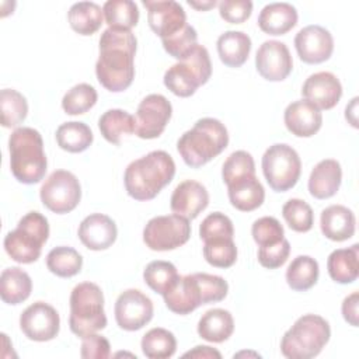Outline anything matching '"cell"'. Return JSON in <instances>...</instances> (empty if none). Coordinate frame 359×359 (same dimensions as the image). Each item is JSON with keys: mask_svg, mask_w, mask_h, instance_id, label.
Returning a JSON list of instances; mask_svg holds the SVG:
<instances>
[{"mask_svg": "<svg viewBox=\"0 0 359 359\" xmlns=\"http://www.w3.org/2000/svg\"><path fill=\"white\" fill-rule=\"evenodd\" d=\"M136 45V36L130 29L108 27L101 34L95 74L100 84L108 91L119 93L132 84Z\"/></svg>", "mask_w": 359, "mask_h": 359, "instance_id": "6da1fadb", "label": "cell"}, {"mask_svg": "<svg viewBox=\"0 0 359 359\" xmlns=\"http://www.w3.org/2000/svg\"><path fill=\"white\" fill-rule=\"evenodd\" d=\"M175 175V163L164 150H153L132 161L123 175L125 189L136 201H150Z\"/></svg>", "mask_w": 359, "mask_h": 359, "instance_id": "7a4b0ae2", "label": "cell"}, {"mask_svg": "<svg viewBox=\"0 0 359 359\" xmlns=\"http://www.w3.org/2000/svg\"><path fill=\"white\" fill-rule=\"evenodd\" d=\"M8 151L10 168L17 181L31 185L43 180L48 160L42 136L36 129L28 126L14 129L8 139Z\"/></svg>", "mask_w": 359, "mask_h": 359, "instance_id": "3957f363", "label": "cell"}, {"mask_svg": "<svg viewBox=\"0 0 359 359\" xmlns=\"http://www.w3.org/2000/svg\"><path fill=\"white\" fill-rule=\"evenodd\" d=\"M229 144L226 126L215 118L198 119L177 142V150L187 165L202 167L219 156Z\"/></svg>", "mask_w": 359, "mask_h": 359, "instance_id": "277c9868", "label": "cell"}, {"mask_svg": "<svg viewBox=\"0 0 359 359\" xmlns=\"http://www.w3.org/2000/svg\"><path fill=\"white\" fill-rule=\"evenodd\" d=\"M331 328L325 318L317 314H304L283 334L282 355L289 359H311L330 341Z\"/></svg>", "mask_w": 359, "mask_h": 359, "instance_id": "5b68a950", "label": "cell"}, {"mask_svg": "<svg viewBox=\"0 0 359 359\" xmlns=\"http://www.w3.org/2000/svg\"><path fill=\"white\" fill-rule=\"evenodd\" d=\"M69 327L81 339L107 327L104 294L98 285L81 282L73 287L70 293Z\"/></svg>", "mask_w": 359, "mask_h": 359, "instance_id": "8992f818", "label": "cell"}, {"mask_svg": "<svg viewBox=\"0 0 359 359\" xmlns=\"http://www.w3.org/2000/svg\"><path fill=\"white\" fill-rule=\"evenodd\" d=\"M49 237L48 219L39 212H28L24 215L17 227L4 237L6 252L20 264L35 262Z\"/></svg>", "mask_w": 359, "mask_h": 359, "instance_id": "52a82bcc", "label": "cell"}, {"mask_svg": "<svg viewBox=\"0 0 359 359\" xmlns=\"http://www.w3.org/2000/svg\"><path fill=\"white\" fill-rule=\"evenodd\" d=\"M212 76V62L205 46L196 43L164 73V86L178 97H191Z\"/></svg>", "mask_w": 359, "mask_h": 359, "instance_id": "ba28073f", "label": "cell"}, {"mask_svg": "<svg viewBox=\"0 0 359 359\" xmlns=\"http://www.w3.org/2000/svg\"><path fill=\"white\" fill-rule=\"evenodd\" d=\"M261 165L266 182L276 192L293 188L302 172V161L297 151L286 143L269 146L262 156Z\"/></svg>", "mask_w": 359, "mask_h": 359, "instance_id": "9c48e42d", "label": "cell"}, {"mask_svg": "<svg viewBox=\"0 0 359 359\" xmlns=\"http://www.w3.org/2000/svg\"><path fill=\"white\" fill-rule=\"evenodd\" d=\"M189 237V220L175 213L156 216L143 229V241L153 251L175 250L184 245Z\"/></svg>", "mask_w": 359, "mask_h": 359, "instance_id": "30bf717a", "label": "cell"}, {"mask_svg": "<svg viewBox=\"0 0 359 359\" xmlns=\"http://www.w3.org/2000/svg\"><path fill=\"white\" fill-rule=\"evenodd\" d=\"M42 203L53 213H69L80 203L81 187L77 177L66 170H55L39 189Z\"/></svg>", "mask_w": 359, "mask_h": 359, "instance_id": "8fae6325", "label": "cell"}, {"mask_svg": "<svg viewBox=\"0 0 359 359\" xmlns=\"http://www.w3.org/2000/svg\"><path fill=\"white\" fill-rule=\"evenodd\" d=\"M172 115L171 102L161 94H149L137 105L135 133L140 139L158 137Z\"/></svg>", "mask_w": 359, "mask_h": 359, "instance_id": "7c38bea8", "label": "cell"}, {"mask_svg": "<svg viewBox=\"0 0 359 359\" xmlns=\"http://www.w3.org/2000/svg\"><path fill=\"white\" fill-rule=\"evenodd\" d=\"M153 302L137 289L123 290L115 302V320L125 331L143 328L153 318Z\"/></svg>", "mask_w": 359, "mask_h": 359, "instance_id": "4fadbf2b", "label": "cell"}, {"mask_svg": "<svg viewBox=\"0 0 359 359\" xmlns=\"http://www.w3.org/2000/svg\"><path fill=\"white\" fill-rule=\"evenodd\" d=\"M20 328L31 341H50L59 334V313L45 302H35L20 316Z\"/></svg>", "mask_w": 359, "mask_h": 359, "instance_id": "5bb4252c", "label": "cell"}, {"mask_svg": "<svg viewBox=\"0 0 359 359\" xmlns=\"http://www.w3.org/2000/svg\"><path fill=\"white\" fill-rule=\"evenodd\" d=\"M255 67L268 81L285 80L293 69V60L286 43L275 39L262 42L255 55Z\"/></svg>", "mask_w": 359, "mask_h": 359, "instance_id": "9a60e30c", "label": "cell"}, {"mask_svg": "<svg viewBox=\"0 0 359 359\" xmlns=\"http://www.w3.org/2000/svg\"><path fill=\"white\" fill-rule=\"evenodd\" d=\"M147 8V21L154 34L161 39L168 38L187 25L184 7L174 0H143Z\"/></svg>", "mask_w": 359, "mask_h": 359, "instance_id": "2e32d148", "label": "cell"}, {"mask_svg": "<svg viewBox=\"0 0 359 359\" xmlns=\"http://www.w3.org/2000/svg\"><path fill=\"white\" fill-rule=\"evenodd\" d=\"M296 52L304 63L317 65L328 60L334 50V38L321 25H307L294 36Z\"/></svg>", "mask_w": 359, "mask_h": 359, "instance_id": "e0dca14e", "label": "cell"}, {"mask_svg": "<svg viewBox=\"0 0 359 359\" xmlns=\"http://www.w3.org/2000/svg\"><path fill=\"white\" fill-rule=\"evenodd\" d=\"M302 95L320 111L331 109L341 100L342 86L331 72H318L306 79L302 87Z\"/></svg>", "mask_w": 359, "mask_h": 359, "instance_id": "ac0fdd59", "label": "cell"}, {"mask_svg": "<svg viewBox=\"0 0 359 359\" xmlns=\"http://www.w3.org/2000/svg\"><path fill=\"white\" fill-rule=\"evenodd\" d=\"M163 297L167 309L180 316L189 314L205 304L201 285L195 273L180 276Z\"/></svg>", "mask_w": 359, "mask_h": 359, "instance_id": "d6986e66", "label": "cell"}, {"mask_svg": "<svg viewBox=\"0 0 359 359\" xmlns=\"http://www.w3.org/2000/svg\"><path fill=\"white\" fill-rule=\"evenodd\" d=\"M209 203L208 189L198 181L185 180L180 182L172 191L170 199V208L175 215H180L188 220L199 216Z\"/></svg>", "mask_w": 359, "mask_h": 359, "instance_id": "ffe728a7", "label": "cell"}, {"mask_svg": "<svg viewBox=\"0 0 359 359\" xmlns=\"http://www.w3.org/2000/svg\"><path fill=\"white\" fill-rule=\"evenodd\" d=\"M80 241L93 251L109 248L118 236L115 222L102 213H91L84 217L79 226Z\"/></svg>", "mask_w": 359, "mask_h": 359, "instance_id": "44dd1931", "label": "cell"}, {"mask_svg": "<svg viewBox=\"0 0 359 359\" xmlns=\"http://www.w3.org/2000/svg\"><path fill=\"white\" fill-rule=\"evenodd\" d=\"M283 121L287 130L294 136L310 137L320 130L323 125V115L310 101L297 100L286 107Z\"/></svg>", "mask_w": 359, "mask_h": 359, "instance_id": "7402d4cb", "label": "cell"}, {"mask_svg": "<svg viewBox=\"0 0 359 359\" xmlns=\"http://www.w3.org/2000/svg\"><path fill=\"white\" fill-rule=\"evenodd\" d=\"M342 181L341 164L334 158H325L316 164L309 177V191L317 199H327L337 194Z\"/></svg>", "mask_w": 359, "mask_h": 359, "instance_id": "603a6c76", "label": "cell"}, {"mask_svg": "<svg viewBox=\"0 0 359 359\" xmlns=\"http://www.w3.org/2000/svg\"><path fill=\"white\" fill-rule=\"evenodd\" d=\"M356 219L344 205H331L321 212L320 227L323 234L332 241H345L355 234Z\"/></svg>", "mask_w": 359, "mask_h": 359, "instance_id": "cb8c5ba5", "label": "cell"}, {"mask_svg": "<svg viewBox=\"0 0 359 359\" xmlns=\"http://www.w3.org/2000/svg\"><path fill=\"white\" fill-rule=\"evenodd\" d=\"M297 24V10L290 3H269L258 15V27L269 35H283Z\"/></svg>", "mask_w": 359, "mask_h": 359, "instance_id": "d4e9b609", "label": "cell"}, {"mask_svg": "<svg viewBox=\"0 0 359 359\" xmlns=\"http://www.w3.org/2000/svg\"><path fill=\"white\" fill-rule=\"evenodd\" d=\"M227 194L230 203L241 212H251L259 208L265 199V189L255 175H248L229 184Z\"/></svg>", "mask_w": 359, "mask_h": 359, "instance_id": "484cf974", "label": "cell"}, {"mask_svg": "<svg viewBox=\"0 0 359 359\" xmlns=\"http://www.w3.org/2000/svg\"><path fill=\"white\" fill-rule=\"evenodd\" d=\"M220 60L229 67L243 66L251 50V38L243 31H226L216 42Z\"/></svg>", "mask_w": 359, "mask_h": 359, "instance_id": "4316f807", "label": "cell"}, {"mask_svg": "<svg viewBox=\"0 0 359 359\" xmlns=\"http://www.w3.org/2000/svg\"><path fill=\"white\" fill-rule=\"evenodd\" d=\"M234 331V320L230 311L224 309L208 310L198 323V334L202 339L220 344L231 337Z\"/></svg>", "mask_w": 359, "mask_h": 359, "instance_id": "83f0119b", "label": "cell"}, {"mask_svg": "<svg viewBox=\"0 0 359 359\" xmlns=\"http://www.w3.org/2000/svg\"><path fill=\"white\" fill-rule=\"evenodd\" d=\"M359 245L353 244L349 248L334 250L327 259V269L332 280L341 285L352 283L359 273L358 262Z\"/></svg>", "mask_w": 359, "mask_h": 359, "instance_id": "f1b7e54d", "label": "cell"}, {"mask_svg": "<svg viewBox=\"0 0 359 359\" xmlns=\"http://www.w3.org/2000/svg\"><path fill=\"white\" fill-rule=\"evenodd\" d=\"M32 290L29 275L18 266L6 268L0 275V296L7 304H20L27 300Z\"/></svg>", "mask_w": 359, "mask_h": 359, "instance_id": "f546056e", "label": "cell"}, {"mask_svg": "<svg viewBox=\"0 0 359 359\" xmlns=\"http://www.w3.org/2000/svg\"><path fill=\"white\" fill-rule=\"evenodd\" d=\"M70 27L80 35H93L104 21L102 8L94 1L74 3L67 13Z\"/></svg>", "mask_w": 359, "mask_h": 359, "instance_id": "4dcf8cb0", "label": "cell"}, {"mask_svg": "<svg viewBox=\"0 0 359 359\" xmlns=\"http://www.w3.org/2000/svg\"><path fill=\"white\" fill-rule=\"evenodd\" d=\"M98 128L107 142L119 144L122 136L135 132V116L125 109H108L100 116Z\"/></svg>", "mask_w": 359, "mask_h": 359, "instance_id": "1f68e13d", "label": "cell"}, {"mask_svg": "<svg viewBox=\"0 0 359 359\" xmlns=\"http://www.w3.org/2000/svg\"><path fill=\"white\" fill-rule=\"evenodd\" d=\"M318 262L310 255H297L286 269V282L296 292L313 287L318 279Z\"/></svg>", "mask_w": 359, "mask_h": 359, "instance_id": "d6a6232c", "label": "cell"}, {"mask_svg": "<svg viewBox=\"0 0 359 359\" xmlns=\"http://www.w3.org/2000/svg\"><path fill=\"white\" fill-rule=\"evenodd\" d=\"M93 132L84 122L70 121L56 129V142L60 149L69 153H81L93 143Z\"/></svg>", "mask_w": 359, "mask_h": 359, "instance_id": "836d02e7", "label": "cell"}, {"mask_svg": "<svg viewBox=\"0 0 359 359\" xmlns=\"http://www.w3.org/2000/svg\"><path fill=\"white\" fill-rule=\"evenodd\" d=\"M140 345L143 355L149 359H167L177 351V339L174 334L161 327L149 330L143 335Z\"/></svg>", "mask_w": 359, "mask_h": 359, "instance_id": "e575fe53", "label": "cell"}, {"mask_svg": "<svg viewBox=\"0 0 359 359\" xmlns=\"http://www.w3.org/2000/svg\"><path fill=\"white\" fill-rule=\"evenodd\" d=\"M102 13L109 28L132 29L139 21V8L132 0H108Z\"/></svg>", "mask_w": 359, "mask_h": 359, "instance_id": "d590c367", "label": "cell"}, {"mask_svg": "<svg viewBox=\"0 0 359 359\" xmlns=\"http://www.w3.org/2000/svg\"><path fill=\"white\" fill-rule=\"evenodd\" d=\"M46 266L56 276L72 278L81 271L83 257L72 247H55L46 255Z\"/></svg>", "mask_w": 359, "mask_h": 359, "instance_id": "8d00e7d4", "label": "cell"}, {"mask_svg": "<svg viewBox=\"0 0 359 359\" xmlns=\"http://www.w3.org/2000/svg\"><path fill=\"white\" fill-rule=\"evenodd\" d=\"M0 112L4 128L18 126L28 114L27 98L17 90L3 88L0 91Z\"/></svg>", "mask_w": 359, "mask_h": 359, "instance_id": "74e56055", "label": "cell"}, {"mask_svg": "<svg viewBox=\"0 0 359 359\" xmlns=\"http://www.w3.org/2000/svg\"><path fill=\"white\" fill-rule=\"evenodd\" d=\"M178 278L180 275L175 265L168 261H151L143 271V279L146 285L161 296L177 282Z\"/></svg>", "mask_w": 359, "mask_h": 359, "instance_id": "f35d334b", "label": "cell"}, {"mask_svg": "<svg viewBox=\"0 0 359 359\" xmlns=\"http://www.w3.org/2000/svg\"><path fill=\"white\" fill-rule=\"evenodd\" d=\"M97 90L87 83L73 86L62 98V108L69 115H80L93 108L97 102Z\"/></svg>", "mask_w": 359, "mask_h": 359, "instance_id": "ab89813d", "label": "cell"}, {"mask_svg": "<svg viewBox=\"0 0 359 359\" xmlns=\"http://www.w3.org/2000/svg\"><path fill=\"white\" fill-rule=\"evenodd\" d=\"M203 257L216 268H230L237 261V247L231 237L203 241Z\"/></svg>", "mask_w": 359, "mask_h": 359, "instance_id": "60d3db41", "label": "cell"}, {"mask_svg": "<svg viewBox=\"0 0 359 359\" xmlns=\"http://www.w3.org/2000/svg\"><path fill=\"white\" fill-rule=\"evenodd\" d=\"M282 216L289 227L297 233L311 230L314 223V213L311 206L303 199H289L282 208Z\"/></svg>", "mask_w": 359, "mask_h": 359, "instance_id": "b9f144b4", "label": "cell"}, {"mask_svg": "<svg viewBox=\"0 0 359 359\" xmlns=\"http://www.w3.org/2000/svg\"><path fill=\"white\" fill-rule=\"evenodd\" d=\"M248 175H255V163L252 156L245 151V150H237L233 151L226 161L223 163L222 167V177L223 182L226 185L248 177Z\"/></svg>", "mask_w": 359, "mask_h": 359, "instance_id": "7bdbcfd3", "label": "cell"}, {"mask_svg": "<svg viewBox=\"0 0 359 359\" xmlns=\"http://www.w3.org/2000/svg\"><path fill=\"white\" fill-rule=\"evenodd\" d=\"M251 234L258 247L272 245L285 238V231L278 219L272 216H264L252 223Z\"/></svg>", "mask_w": 359, "mask_h": 359, "instance_id": "ee69618b", "label": "cell"}, {"mask_svg": "<svg viewBox=\"0 0 359 359\" xmlns=\"http://www.w3.org/2000/svg\"><path fill=\"white\" fill-rule=\"evenodd\" d=\"M199 236L203 241L213 240V238H223V237L233 238L234 236L233 222L224 213L213 212L202 220L199 226Z\"/></svg>", "mask_w": 359, "mask_h": 359, "instance_id": "f6af8a7d", "label": "cell"}, {"mask_svg": "<svg viewBox=\"0 0 359 359\" xmlns=\"http://www.w3.org/2000/svg\"><path fill=\"white\" fill-rule=\"evenodd\" d=\"M196 39H198L196 29L192 25L187 24L181 31H178L177 34L168 38L161 39V42H163L164 50L170 56L181 60L196 45Z\"/></svg>", "mask_w": 359, "mask_h": 359, "instance_id": "bcb514c9", "label": "cell"}, {"mask_svg": "<svg viewBox=\"0 0 359 359\" xmlns=\"http://www.w3.org/2000/svg\"><path fill=\"white\" fill-rule=\"evenodd\" d=\"M195 275L199 280L205 304L220 302L227 296L229 285L222 276L210 275V273H205V272H198Z\"/></svg>", "mask_w": 359, "mask_h": 359, "instance_id": "7dc6e473", "label": "cell"}, {"mask_svg": "<svg viewBox=\"0 0 359 359\" xmlns=\"http://www.w3.org/2000/svg\"><path fill=\"white\" fill-rule=\"evenodd\" d=\"M290 254V244L286 238H282L279 243L272 245H265L258 248V262L268 269H276L282 266Z\"/></svg>", "mask_w": 359, "mask_h": 359, "instance_id": "c3c4849f", "label": "cell"}, {"mask_svg": "<svg viewBox=\"0 0 359 359\" xmlns=\"http://www.w3.org/2000/svg\"><path fill=\"white\" fill-rule=\"evenodd\" d=\"M220 17L230 24H241L250 18L252 13V1L250 0H223L219 3Z\"/></svg>", "mask_w": 359, "mask_h": 359, "instance_id": "681fc988", "label": "cell"}, {"mask_svg": "<svg viewBox=\"0 0 359 359\" xmlns=\"http://www.w3.org/2000/svg\"><path fill=\"white\" fill-rule=\"evenodd\" d=\"M111 355L109 341L98 334H91L83 338L80 356L84 359H105Z\"/></svg>", "mask_w": 359, "mask_h": 359, "instance_id": "f907efd6", "label": "cell"}, {"mask_svg": "<svg viewBox=\"0 0 359 359\" xmlns=\"http://www.w3.org/2000/svg\"><path fill=\"white\" fill-rule=\"evenodd\" d=\"M358 304H359V293L353 292L346 296L342 302V316L348 324L352 327H358Z\"/></svg>", "mask_w": 359, "mask_h": 359, "instance_id": "816d5d0a", "label": "cell"}, {"mask_svg": "<svg viewBox=\"0 0 359 359\" xmlns=\"http://www.w3.org/2000/svg\"><path fill=\"white\" fill-rule=\"evenodd\" d=\"M184 358H203V359H212V358H216V359H220L222 358V353L210 346H205V345H198L195 346L192 351H188L182 355Z\"/></svg>", "mask_w": 359, "mask_h": 359, "instance_id": "f5cc1de1", "label": "cell"}, {"mask_svg": "<svg viewBox=\"0 0 359 359\" xmlns=\"http://www.w3.org/2000/svg\"><path fill=\"white\" fill-rule=\"evenodd\" d=\"M356 105H358V97L352 98L351 104L346 105V109H345V118L349 121V123L353 126V128H358V121H356Z\"/></svg>", "mask_w": 359, "mask_h": 359, "instance_id": "db71d44e", "label": "cell"}, {"mask_svg": "<svg viewBox=\"0 0 359 359\" xmlns=\"http://www.w3.org/2000/svg\"><path fill=\"white\" fill-rule=\"evenodd\" d=\"M188 4L191 6V7H195V8H198V10H209V8H212V7H215L216 4H217V1L216 0H209V1H188Z\"/></svg>", "mask_w": 359, "mask_h": 359, "instance_id": "11a10c76", "label": "cell"}]
</instances>
